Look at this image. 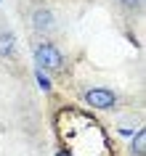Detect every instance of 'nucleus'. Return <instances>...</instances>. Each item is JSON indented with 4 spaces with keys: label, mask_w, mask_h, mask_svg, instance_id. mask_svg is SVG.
<instances>
[{
    "label": "nucleus",
    "mask_w": 146,
    "mask_h": 156,
    "mask_svg": "<svg viewBox=\"0 0 146 156\" xmlns=\"http://www.w3.org/2000/svg\"><path fill=\"white\" fill-rule=\"evenodd\" d=\"M61 156H64V154H61Z\"/></svg>",
    "instance_id": "obj_7"
},
{
    "label": "nucleus",
    "mask_w": 146,
    "mask_h": 156,
    "mask_svg": "<svg viewBox=\"0 0 146 156\" xmlns=\"http://www.w3.org/2000/svg\"><path fill=\"white\" fill-rule=\"evenodd\" d=\"M16 56V37L11 32H0V61Z\"/></svg>",
    "instance_id": "obj_4"
},
{
    "label": "nucleus",
    "mask_w": 146,
    "mask_h": 156,
    "mask_svg": "<svg viewBox=\"0 0 146 156\" xmlns=\"http://www.w3.org/2000/svg\"><path fill=\"white\" fill-rule=\"evenodd\" d=\"M29 24H32V29L37 34H53V29H56V16L48 8H35L32 16H29Z\"/></svg>",
    "instance_id": "obj_3"
},
{
    "label": "nucleus",
    "mask_w": 146,
    "mask_h": 156,
    "mask_svg": "<svg viewBox=\"0 0 146 156\" xmlns=\"http://www.w3.org/2000/svg\"><path fill=\"white\" fill-rule=\"evenodd\" d=\"M35 61H37V66L48 69V72L64 69V53L53 42H35Z\"/></svg>",
    "instance_id": "obj_1"
},
{
    "label": "nucleus",
    "mask_w": 146,
    "mask_h": 156,
    "mask_svg": "<svg viewBox=\"0 0 146 156\" xmlns=\"http://www.w3.org/2000/svg\"><path fill=\"white\" fill-rule=\"evenodd\" d=\"M117 5L125 13H138V11L144 8V0H117Z\"/></svg>",
    "instance_id": "obj_6"
},
{
    "label": "nucleus",
    "mask_w": 146,
    "mask_h": 156,
    "mask_svg": "<svg viewBox=\"0 0 146 156\" xmlns=\"http://www.w3.org/2000/svg\"><path fill=\"white\" fill-rule=\"evenodd\" d=\"M82 101L93 108H114L117 106V93L109 90V87H101V85H93L82 93Z\"/></svg>",
    "instance_id": "obj_2"
},
{
    "label": "nucleus",
    "mask_w": 146,
    "mask_h": 156,
    "mask_svg": "<svg viewBox=\"0 0 146 156\" xmlns=\"http://www.w3.org/2000/svg\"><path fill=\"white\" fill-rule=\"evenodd\" d=\"M130 154H133V156H144V154H146V130H138L136 135H133Z\"/></svg>",
    "instance_id": "obj_5"
}]
</instances>
